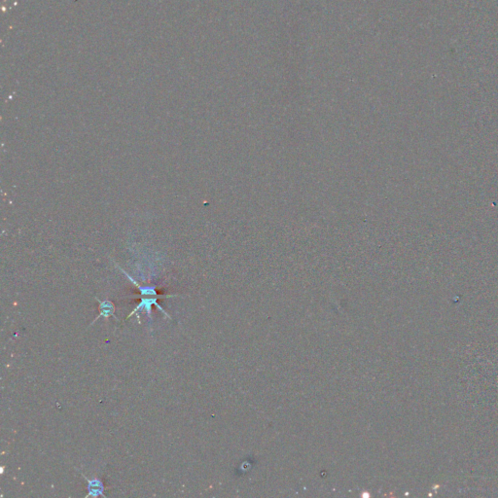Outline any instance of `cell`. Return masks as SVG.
<instances>
[{
    "label": "cell",
    "instance_id": "6da1fadb",
    "mask_svg": "<svg viewBox=\"0 0 498 498\" xmlns=\"http://www.w3.org/2000/svg\"><path fill=\"white\" fill-rule=\"evenodd\" d=\"M116 266L119 268V270L126 276V277L129 278L130 280V282L132 284H134L137 289L139 290L140 292V303L137 305V307L129 314L128 318H129L130 316H132L134 314H137L141 311H144L145 314H147L148 317L151 319L152 318V306H156L162 314H165L166 316H167L169 319H171V317L166 314V311L157 303L158 299H163V298H172V297H176L177 295H159L158 292H157V286L156 285H141L139 284L136 280H134L132 277L129 276V274L124 271L121 267H119L117 264Z\"/></svg>",
    "mask_w": 498,
    "mask_h": 498
},
{
    "label": "cell",
    "instance_id": "7a4b0ae2",
    "mask_svg": "<svg viewBox=\"0 0 498 498\" xmlns=\"http://www.w3.org/2000/svg\"><path fill=\"white\" fill-rule=\"evenodd\" d=\"M81 475H82V477L85 480L87 481V483H88V485H87L88 495L86 496V498H90V497H93V498L102 497V498H106V496L104 495L105 487H104L102 481L99 480L98 478H94V479L90 480L83 473H81Z\"/></svg>",
    "mask_w": 498,
    "mask_h": 498
},
{
    "label": "cell",
    "instance_id": "3957f363",
    "mask_svg": "<svg viewBox=\"0 0 498 498\" xmlns=\"http://www.w3.org/2000/svg\"><path fill=\"white\" fill-rule=\"evenodd\" d=\"M97 302L99 303V315L93 320L92 323H94L97 319H99L100 317H104V318H109L110 316H113L116 320H118V318L115 316V306L114 304L109 301V300H104V301H100L98 299H96Z\"/></svg>",
    "mask_w": 498,
    "mask_h": 498
}]
</instances>
